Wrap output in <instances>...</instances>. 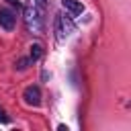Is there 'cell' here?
<instances>
[{
    "label": "cell",
    "instance_id": "cell-6",
    "mask_svg": "<svg viewBox=\"0 0 131 131\" xmlns=\"http://www.w3.org/2000/svg\"><path fill=\"white\" fill-rule=\"evenodd\" d=\"M6 2H8V4H12V6H16V8L20 6V2H18V0H6Z\"/></svg>",
    "mask_w": 131,
    "mask_h": 131
},
{
    "label": "cell",
    "instance_id": "cell-1",
    "mask_svg": "<svg viewBox=\"0 0 131 131\" xmlns=\"http://www.w3.org/2000/svg\"><path fill=\"white\" fill-rule=\"evenodd\" d=\"M23 98H25L27 104H31V106H39V104H41V90H39L37 86H29V88H25Z\"/></svg>",
    "mask_w": 131,
    "mask_h": 131
},
{
    "label": "cell",
    "instance_id": "cell-5",
    "mask_svg": "<svg viewBox=\"0 0 131 131\" xmlns=\"http://www.w3.org/2000/svg\"><path fill=\"white\" fill-rule=\"evenodd\" d=\"M0 123H8V117L4 115V111L0 108Z\"/></svg>",
    "mask_w": 131,
    "mask_h": 131
},
{
    "label": "cell",
    "instance_id": "cell-4",
    "mask_svg": "<svg viewBox=\"0 0 131 131\" xmlns=\"http://www.w3.org/2000/svg\"><path fill=\"white\" fill-rule=\"evenodd\" d=\"M41 53H43V47L41 45H33L31 47V59H39Z\"/></svg>",
    "mask_w": 131,
    "mask_h": 131
},
{
    "label": "cell",
    "instance_id": "cell-3",
    "mask_svg": "<svg viewBox=\"0 0 131 131\" xmlns=\"http://www.w3.org/2000/svg\"><path fill=\"white\" fill-rule=\"evenodd\" d=\"M61 4H63V8H68L72 14H82V10H84L82 2H78V0H61Z\"/></svg>",
    "mask_w": 131,
    "mask_h": 131
},
{
    "label": "cell",
    "instance_id": "cell-2",
    "mask_svg": "<svg viewBox=\"0 0 131 131\" xmlns=\"http://www.w3.org/2000/svg\"><path fill=\"white\" fill-rule=\"evenodd\" d=\"M14 20H16V16H14L12 10H8V8H2V10H0V25H2L6 31H10V29L14 27Z\"/></svg>",
    "mask_w": 131,
    "mask_h": 131
}]
</instances>
